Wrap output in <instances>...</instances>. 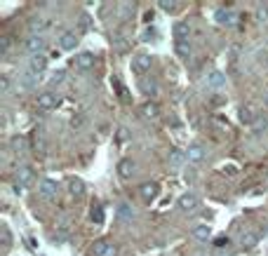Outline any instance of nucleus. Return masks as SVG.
Instances as JSON below:
<instances>
[{"instance_id":"nucleus-1","label":"nucleus","mask_w":268,"mask_h":256,"mask_svg":"<svg viewBox=\"0 0 268 256\" xmlns=\"http://www.w3.org/2000/svg\"><path fill=\"white\" fill-rule=\"evenodd\" d=\"M214 19L221 24V26H228V28H233V26H238V21H240V17H238V12H233L231 7H219L214 12Z\"/></svg>"},{"instance_id":"nucleus-2","label":"nucleus","mask_w":268,"mask_h":256,"mask_svg":"<svg viewBox=\"0 0 268 256\" xmlns=\"http://www.w3.org/2000/svg\"><path fill=\"white\" fill-rule=\"evenodd\" d=\"M59 104H62V97L54 94V92H43V94H38V108H40V111H54Z\"/></svg>"},{"instance_id":"nucleus-3","label":"nucleus","mask_w":268,"mask_h":256,"mask_svg":"<svg viewBox=\"0 0 268 256\" xmlns=\"http://www.w3.org/2000/svg\"><path fill=\"white\" fill-rule=\"evenodd\" d=\"M38 193H40V197H45V200H54L57 193H59V184H57L54 179H43V181L38 184Z\"/></svg>"},{"instance_id":"nucleus-4","label":"nucleus","mask_w":268,"mask_h":256,"mask_svg":"<svg viewBox=\"0 0 268 256\" xmlns=\"http://www.w3.org/2000/svg\"><path fill=\"white\" fill-rule=\"evenodd\" d=\"M151 66H153L151 54H136V57L132 59V71L139 73V75H143L146 71H151Z\"/></svg>"},{"instance_id":"nucleus-5","label":"nucleus","mask_w":268,"mask_h":256,"mask_svg":"<svg viewBox=\"0 0 268 256\" xmlns=\"http://www.w3.org/2000/svg\"><path fill=\"white\" fill-rule=\"evenodd\" d=\"M177 204H179V209H181V212L191 214V212H196V209H198V204H200V200H198V195L186 193V195H181V197H179Z\"/></svg>"},{"instance_id":"nucleus-6","label":"nucleus","mask_w":268,"mask_h":256,"mask_svg":"<svg viewBox=\"0 0 268 256\" xmlns=\"http://www.w3.org/2000/svg\"><path fill=\"white\" fill-rule=\"evenodd\" d=\"M94 256H118V247L113 242H108V240H99L94 242Z\"/></svg>"},{"instance_id":"nucleus-7","label":"nucleus","mask_w":268,"mask_h":256,"mask_svg":"<svg viewBox=\"0 0 268 256\" xmlns=\"http://www.w3.org/2000/svg\"><path fill=\"white\" fill-rule=\"evenodd\" d=\"M45 47H47V40H45L43 36H31L26 40V50L31 54H33V57H38V54H43L45 52Z\"/></svg>"},{"instance_id":"nucleus-8","label":"nucleus","mask_w":268,"mask_h":256,"mask_svg":"<svg viewBox=\"0 0 268 256\" xmlns=\"http://www.w3.org/2000/svg\"><path fill=\"white\" fill-rule=\"evenodd\" d=\"M139 195H141L143 202H153V200L158 197V184H153V181L141 184V186H139Z\"/></svg>"},{"instance_id":"nucleus-9","label":"nucleus","mask_w":268,"mask_h":256,"mask_svg":"<svg viewBox=\"0 0 268 256\" xmlns=\"http://www.w3.org/2000/svg\"><path fill=\"white\" fill-rule=\"evenodd\" d=\"M186 160L188 162H202L205 160V146L202 143H191L188 146V150H186Z\"/></svg>"},{"instance_id":"nucleus-10","label":"nucleus","mask_w":268,"mask_h":256,"mask_svg":"<svg viewBox=\"0 0 268 256\" xmlns=\"http://www.w3.org/2000/svg\"><path fill=\"white\" fill-rule=\"evenodd\" d=\"M75 45H78V33H75V31H66V33H62V38H59V47H62L64 52L75 50Z\"/></svg>"},{"instance_id":"nucleus-11","label":"nucleus","mask_w":268,"mask_h":256,"mask_svg":"<svg viewBox=\"0 0 268 256\" xmlns=\"http://www.w3.org/2000/svg\"><path fill=\"white\" fill-rule=\"evenodd\" d=\"M172 33H174V40H177V43H186L188 36H191V26H188V21H177L174 28H172Z\"/></svg>"},{"instance_id":"nucleus-12","label":"nucleus","mask_w":268,"mask_h":256,"mask_svg":"<svg viewBox=\"0 0 268 256\" xmlns=\"http://www.w3.org/2000/svg\"><path fill=\"white\" fill-rule=\"evenodd\" d=\"M9 146H12V150H14L17 155H26L28 153V139L24 134H14L12 141H9Z\"/></svg>"},{"instance_id":"nucleus-13","label":"nucleus","mask_w":268,"mask_h":256,"mask_svg":"<svg viewBox=\"0 0 268 256\" xmlns=\"http://www.w3.org/2000/svg\"><path fill=\"white\" fill-rule=\"evenodd\" d=\"M45 68H47V57H45V54L31 57V64H28V71H31V73H36V75H43Z\"/></svg>"},{"instance_id":"nucleus-14","label":"nucleus","mask_w":268,"mask_h":256,"mask_svg":"<svg viewBox=\"0 0 268 256\" xmlns=\"http://www.w3.org/2000/svg\"><path fill=\"white\" fill-rule=\"evenodd\" d=\"M75 66L80 68V71H89V68H94V54L92 52H80L75 57Z\"/></svg>"},{"instance_id":"nucleus-15","label":"nucleus","mask_w":268,"mask_h":256,"mask_svg":"<svg viewBox=\"0 0 268 256\" xmlns=\"http://www.w3.org/2000/svg\"><path fill=\"white\" fill-rule=\"evenodd\" d=\"M33 179H36V174H33V169L28 167V165H24V167L17 169V184L31 186V184H33Z\"/></svg>"},{"instance_id":"nucleus-16","label":"nucleus","mask_w":268,"mask_h":256,"mask_svg":"<svg viewBox=\"0 0 268 256\" xmlns=\"http://www.w3.org/2000/svg\"><path fill=\"white\" fill-rule=\"evenodd\" d=\"M205 82H207V87L219 89V87H223V85H226V75H223L221 71H212V73H209V75L205 78Z\"/></svg>"},{"instance_id":"nucleus-17","label":"nucleus","mask_w":268,"mask_h":256,"mask_svg":"<svg viewBox=\"0 0 268 256\" xmlns=\"http://www.w3.org/2000/svg\"><path fill=\"white\" fill-rule=\"evenodd\" d=\"M66 186H68V193H71L73 197H82V193H85V184H82V179H78V177H71L66 181Z\"/></svg>"},{"instance_id":"nucleus-18","label":"nucleus","mask_w":268,"mask_h":256,"mask_svg":"<svg viewBox=\"0 0 268 256\" xmlns=\"http://www.w3.org/2000/svg\"><path fill=\"white\" fill-rule=\"evenodd\" d=\"M193 238L200 240V242H207V240H212V228L207 223H198L193 228Z\"/></svg>"},{"instance_id":"nucleus-19","label":"nucleus","mask_w":268,"mask_h":256,"mask_svg":"<svg viewBox=\"0 0 268 256\" xmlns=\"http://www.w3.org/2000/svg\"><path fill=\"white\" fill-rule=\"evenodd\" d=\"M257 118H259V115H257V111H254L252 106H242L240 108V123L242 125H250L252 127V125L257 123Z\"/></svg>"},{"instance_id":"nucleus-20","label":"nucleus","mask_w":268,"mask_h":256,"mask_svg":"<svg viewBox=\"0 0 268 256\" xmlns=\"http://www.w3.org/2000/svg\"><path fill=\"white\" fill-rule=\"evenodd\" d=\"M118 174H120V177L123 179H130L134 174V162L132 160H120V162H118Z\"/></svg>"},{"instance_id":"nucleus-21","label":"nucleus","mask_w":268,"mask_h":256,"mask_svg":"<svg viewBox=\"0 0 268 256\" xmlns=\"http://www.w3.org/2000/svg\"><path fill=\"white\" fill-rule=\"evenodd\" d=\"M141 113H143V118L155 120V118L160 115V108H158V104H155V101H146V104L141 106Z\"/></svg>"},{"instance_id":"nucleus-22","label":"nucleus","mask_w":268,"mask_h":256,"mask_svg":"<svg viewBox=\"0 0 268 256\" xmlns=\"http://www.w3.org/2000/svg\"><path fill=\"white\" fill-rule=\"evenodd\" d=\"M257 242H259V238H257V233H252V230H245V233L240 235V245L245 249L257 247Z\"/></svg>"},{"instance_id":"nucleus-23","label":"nucleus","mask_w":268,"mask_h":256,"mask_svg":"<svg viewBox=\"0 0 268 256\" xmlns=\"http://www.w3.org/2000/svg\"><path fill=\"white\" fill-rule=\"evenodd\" d=\"M47 26H50V21H47V19H33V21L28 24V28H31V33H33V36H40V31H45Z\"/></svg>"},{"instance_id":"nucleus-24","label":"nucleus","mask_w":268,"mask_h":256,"mask_svg":"<svg viewBox=\"0 0 268 256\" xmlns=\"http://www.w3.org/2000/svg\"><path fill=\"white\" fill-rule=\"evenodd\" d=\"M89 219L94 221L97 226H101V223H104V209H101L99 204H92V209H89Z\"/></svg>"},{"instance_id":"nucleus-25","label":"nucleus","mask_w":268,"mask_h":256,"mask_svg":"<svg viewBox=\"0 0 268 256\" xmlns=\"http://www.w3.org/2000/svg\"><path fill=\"white\" fill-rule=\"evenodd\" d=\"M0 242H2V249L12 247V233H9L7 226H0Z\"/></svg>"},{"instance_id":"nucleus-26","label":"nucleus","mask_w":268,"mask_h":256,"mask_svg":"<svg viewBox=\"0 0 268 256\" xmlns=\"http://www.w3.org/2000/svg\"><path fill=\"white\" fill-rule=\"evenodd\" d=\"M184 160H186V153H181V150H177V148L170 153V165H172V167H179Z\"/></svg>"},{"instance_id":"nucleus-27","label":"nucleus","mask_w":268,"mask_h":256,"mask_svg":"<svg viewBox=\"0 0 268 256\" xmlns=\"http://www.w3.org/2000/svg\"><path fill=\"white\" fill-rule=\"evenodd\" d=\"M177 54L179 57H184V59H188L191 54H193V47H191V43H177Z\"/></svg>"},{"instance_id":"nucleus-28","label":"nucleus","mask_w":268,"mask_h":256,"mask_svg":"<svg viewBox=\"0 0 268 256\" xmlns=\"http://www.w3.org/2000/svg\"><path fill=\"white\" fill-rule=\"evenodd\" d=\"M38 80H40V75H36V73L28 71L26 75H24V80H21V87H24V89H31V87H33V85L38 82Z\"/></svg>"},{"instance_id":"nucleus-29","label":"nucleus","mask_w":268,"mask_h":256,"mask_svg":"<svg viewBox=\"0 0 268 256\" xmlns=\"http://www.w3.org/2000/svg\"><path fill=\"white\" fill-rule=\"evenodd\" d=\"M252 129H254L257 134L266 132V129H268V118H266V115H259V118H257V123L252 125Z\"/></svg>"},{"instance_id":"nucleus-30","label":"nucleus","mask_w":268,"mask_h":256,"mask_svg":"<svg viewBox=\"0 0 268 256\" xmlns=\"http://www.w3.org/2000/svg\"><path fill=\"white\" fill-rule=\"evenodd\" d=\"M141 89L146 92V94H158V82L155 80H141Z\"/></svg>"},{"instance_id":"nucleus-31","label":"nucleus","mask_w":268,"mask_h":256,"mask_svg":"<svg viewBox=\"0 0 268 256\" xmlns=\"http://www.w3.org/2000/svg\"><path fill=\"white\" fill-rule=\"evenodd\" d=\"M118 216H120V219H134V209L130 204H120V207H118Z\"/></svg>"},{"instance_id":"nucleus-32","label":"nucleus","mask_w":268,"mask_h":256,"mask_svg":"<svg viewBox=\"0 0 268 256\" xmlns=\"http://www.w3.org/2000/svg\"><path fill=\"white\" fill-rule=\"evenodd\" d=\"M158 5H160V9H165V12H177L179 9L177 0H158Z\"/></svg>"},{"instance_id":"nucleus-33","label":"nucleus","mask_w":268,"mask_h":256,"mask_svg":"<svg viewBox=\"0 0 268 256\" xmlns=\"http://www.w3.org/2000/svg\"><path fill=\"white\" fill-rule=\"evenodd\" d=\"M9 47H12V38H9V36H2V38H0V54H7Z\"/></svg>"},{"instance_id":"nucleus-34","label":"nucleus","mask_w":268,"mask_h":256,"mask_svg":"<svg viewBox=\"0 0 268 256\" xmlns=\"http://www.w3.org/2000/svg\"><path fill=\"white\" fill-rule=\"evenodd\" d=\"M257 19L259 21H268V5H259L257 7Z\"/></svg>"},{"instance_id":"nucleus-35","label":"nucleus","mask_w":268,"mask_h":256,"mask_svg":"<svg viewBox=\"0 0 268 256\" xmlns=\"http://www.w3.org/2000/svg\"><path fill=\"white\" fill-rule=\"evenodd\" d=\"M0 92H2V94L9 92V75H0Z\"/></svg>"},{"instance_id":"nucleus-36","label":"nucleus","mask_w":268,"mask_h":256,"mask_svg":"<svg viewBox=\"0 0 268 256\" xmlns=\"http://www.w3.org/2000/svg\"><path fill=\"white\" fill-rule=\"evenodd\" d=\"M89 21H92V19H89L87 14H82V17H80V31H89V26H92Z\"/></svg>"},{"instance_id":"nucleus-37","label":"nucleus","mask_w":268,"mask_h":256,"mask_svg":"<svg viewBox=\"0 0 268 256\" xmlns=\"http://www.w3.org/2000/svg\"><path fill=\"white\" fill-rule=\"evenodd\" d=\"M223 174H228V177H235L238 172H235V167H233V165H228V167H223Z\"/></svg>"},{"instance_id":"nucleus-38","label":"nucleus","mask_w":268,"mask_h":256,"mask_svg":"<svg viewBox=\"0 0 268 256\" xmlns=\"http://www.w3.org/2000/svg\"><path fill=\"white\" fill-rule=\"evenodd\" d=\"M64 75H66V73H64V71H57V73H54V78H52V82H62V80H64Z\"/></svg>"},{"instance_id":"nucleus-39","label":"nucleus","mask_w":268,"mask_h":256,"mask_svg":"<svg viewBox=\"0 0 268 256\" xmlns=\"http://www.w3.org/2000/svg\"><path fill=\"white\" fill-rule=\"evenodd\" d=\"M214 245H216V247H223V245H228V238H219Z\"/></svg>"},{"instance_id":"nucleus-40","label":"nucleus","mask_w":268,"mask_h":256,"mask_svg":"<svg viewBox=\"0 0 268 256\" xmlns=\"http://www.w3.org/2000/svg\"><path fill=\"white\" fill-rule=\"evenodd\" d=\"M73 127H80V125H82V118H73Z\"/></svg>"},{"instance_id":"nucleus-41","label":"nucleus","mask_w":268,"mask_h":256,"mask_svg":"<svg viewBox=\"0 0 268 256\" xmlns=\"http://www.w3.org/2000/svg\"><path fill=\"white\" fill-rule=\"evenodd\" d=\"M264 101H266V106H268V89L264 92Z\"/></svg>"}]
</instances>
